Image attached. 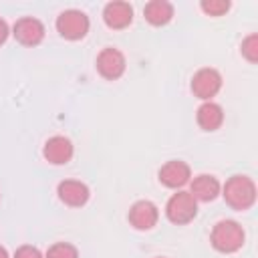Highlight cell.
I'll list each match as a JSON object with an SVG mask.
<instances>
[{
    "label": "cell",
    "instance_id": "1",
    "mask_svg": "<svg viewBox=\"0 0 258 258\" xmlns=\"http://www.w3.org/2000/svg\"><path fill=\"white\" fill-rule=\"evenodd\" d=\"M244 240H246L244 228L238 222H234V220H220L214 226L212 236H210L212 246L218 252H224V254L238 252L244 246Z\"/></svg>",
    "mask_w": 258,
    "mask_h": 258
},
{
    "label": "cell",
    "instance_id": "2",
    "mask_svg": "<svg viewBox=\"0 0 258 258\" xmlns=\"http://www.w3.org/2000/svg\"><path fill=\"white\" fill-rule=\"evenodd\" d=\"M224 200L234 210H248L256 202V185L248 175H232L224 183Z\"/></svg>",
    "mask_w": 258,
    "mask_h": 258
},
{
    "label": "cell",
    "instance_id": "3",
    "mask_svg": "<svg viewBox=\"0 0 258 258\" xmlns=\"http://www.w3.org/2000/svg\"><path fill=\"white\" fill-rule=\"evenodd\" d=\"M165 214L173 224H187L198 214V202L189 191H177L167 200Z\"/></svg>",
    "mask_w": 258,
    "mask_h": 258
},
{
    "label": "cell",
    "instance_id": "4",
    "mask_svg": "<svg viewBox=\"0 0 258 258\" xmlns=\"http://www.w3.org/2000/svg\"><path fill=\"white\" fill-rule=\"evenodd\" d=\"M56 30L67 40H79L89 32V18L81 10H64L56 18Z\"/></svg>",
    "mask_w": 258,
    "mask_h": 258
},
{
    "label": "cell",
    "instance_id": "5",
    "mask_svg": "<svg viewBox=\"0 0 258 258\" xmlns=\"http://www.w3.org/2000/svg\"><path fill=\"white\" fill-rule=\"evenodd\" d=\"M222 89V75L216 69H200L191 79V93L198 99L210 101Z\"/></svg>",
    "mask_w": 258,
    "mask_h": 258
},
{
    "label": "cell",
    "instance_id": "6",
    "mask_svg": "<svg viewBox=\"0 0 258 258\" xmlns=\"http://www.w3.org/2000/svg\"><path fill=\"white\" fill-rule=\"evenodd\" d=\"M12 34H14V38L20 44H24V46H36L44 38V26H42V22L38 18L24 16V18L16 20V24L12 28Z\"/></svg>",
    "mask_w": 258,
    "mask_h": 258
},
{
    "label": "cell",
    "instance_id": "7",
    "mask_svg": "<svg viewBox=\"0 0 258 258\" xmlns=\"http://www.w3.org/2000/svg\"><path fill=\"white\" fill-rule=\"evenodd\" d=\"M97 71L101 73V77H105L109 81L119 79L125 73V56H123V52L113 48V46L103 48L99 52V56H97Z\"/></svg>",
    "mask_w": 258,
    "mask_h": 258
},
{
    "label": "cell",
    "instance_id": "8",
    "mask_svg": "<svg viewBox=\"0 0 258 258\" xmlns=\"http://www.w3.org/2000/svg\"><path fill=\"white\" fill-rule=\"evenodd\" d=\"M157 218H159L157 206L149 200H139L129 210V222L137 230H151L157 224Z\"/></svg>",
    "mask_w": 258,
    "mask_h": 258
},
{
    "label": "cell",
    "instance_id": "9",
    "mask_svg": "<svg viewBox=\"0 0 258 258\" xmlns=\"http://www.w3.org/2000/svg\"><path fill=\"white\" fill-rule=\"evenodd\" d=\"M189 177H191L189 165L181 159H171L159 169V181L165 187H181L189 181Z\"/></svg>",
    "mask_w": 258,
    "mask_h": 258
},
{
    "label": "cell",
    "instance_id": "10",
    "mask_svg": "<svg viewBox=\"0 0 258 258\" xmlns=\"http://www.w3.org/2000/svg\"><path fill=\"white\" fill-rule=\"evenodd\" d=\"M42 155L48 163L52 165H62V163H69L71 157H73V143L71 139L62 137V135H54L50 137L46 143H44V149H42Z\"/></svg>",
    "mask_w": 258,
    "mask_h": 258
},
{
    "label": "cell",
    "instance_id": "11",
    "mask_svg": "<svg viewBox=\"0 0 258 258\" xmlns=\"http://www.w3.org/2000/svg\"><path fill=\"white\" fill-rule=\"evenodd\" d=\"M56 194H58L60 202L71 206V208L85 206L87 200H89V187L83 181H79V179H64V181H60Z\"/></svg>",
    "mask_w": 258,
    "mask_h": 258
},
{
    "label": "cell",
    "instance_id": "12",
    "mask_svg": "<svg viewBox=\"0 0 258 258\" xmlns=\"http://www.w3.org/2000/svg\"><path fill=\"white\" fill-rule=\"evenodd\" d=\"M103 20L109 28H125L133 20V8L127 2H109L103 10Z\"/></svg>",
    "mask_w": 258,
    "mask_h": 258
},
{
    "label": "cell",
    "instance_id": "13",
    "mask_svg": "<svg viewBox=\"0 0 258 258\" xmlns=\"http://www.w3.org/2000/svg\"><path fill=\"white\" fill-rule=\"evenodd\" d=\"M189 194L194 196L196 202H212L218 198L220 194V181L214 177V175H208V173H200L191 179V185H189Z\"/></svg>",
    "mask_w": 258,
    "mask_h": 258
},
{
    "label": "cell",
    "instance_id": "14",
    "mask_svg": "<svg viewBox=\"0 0 258 258\" xmlns=\"http://www.w3.org/2000/svg\"><path fill=\"white\" fill-rule=\"evenodd\" d=\"M196 119H198V125L204 131H216L224 121V111H222V107L218 103L206 101L204 105H200Z\"/></svg>",
    "mask_w": 258,
    "mask_h": 258
},
{
    "label": "cell",
    "instance_id": "15",
    "mask_svg": "<svg viewBox=\"0 0 258 258\" xmlns=\"http://www.w3.org/2000/svg\"><path fill=\"white\" fill-rule=\"evenodd\" d=\"M145 20L153 26H163L173 18V6L167 0H151L143 8Z\"/></svg>",
    "mask_w": 258,
    "mask_h": 258
},
{
    "label": "cell",
    "instance_id": "16",
    "mask_svg": "<svg viewBox=\"0 0 258 258\" xmlns=\"http://www.w3.org/2000/svg\"><path fill=\"white\" fill-rule=\"evenodd\" d=\"M46 258H79V252L69 242H56L46 250Z\"/></svg>",
    "mask_w": 258,
    "mask_h": 258
},
{
    "label": "cell",
    "instance_id": "17",
    "mask_svg": "<svg viewBox=\"0 0 258 258\" xmlns=\"http://www.w3.org/2000/svg\"><path fill=\"white\" fill-rule=\"evenodd\" d=\"M242 54L248 62H256L258 60V34H250L242 40Z\"/></svg>",
    "mask_w": 258,
    "mask_h": 258
},
{
    "label": "cell",
    "instance_id": "18",
    "mask_svg": "<svg viewBox=\"0 0 258 258\" xmlns=\"http://www.w3.org/2000/svg\"><path fill=\"white\" fill-rule=\"evenodd\" d=\"M202 10L210 16H222L224 12H228L230 8V2L228 0H204L202 4Z\"/></svg>",
    "mask_w": 258,
    "mask_h": 258
},
{
    "label": "cell",
    "instance_id": "19",
    "mask_svg": "<svg viewBox=\"0 0 258 258\" xmlns=\"http://www.w3.org/2000/svg\"><path fill=\"white\" fill-rule=\"evenodd\" d=\"M14 258H42L40 250L34 248V246H20L16 252H14Z\"/></svg>",
    "mask_w": 258,
    "mask_h": 258
},
{
    "label": "cell",
    "instance_id": "20",
    "mask_svg": "<svg viewBox=\"0 0 258 258\" xmlns=\"http://www.w3.org/2000/svg\"><path fill=\"white\" fill-rule=\"evenodd\" d=\"M8 24H6V20H2L0 18V44H4L6 42V38H8Z\"/></svg>",
    "mask_w": 258,
    "mask_h": 258
},
{
    "label": "cell",
    "instance_id": "21",
    "mask_svg": "<svg viewBox=\"0 0 258 258\" xmlns=\"http://www.w3.org/2000/svg\"><path fill=\"white\" fill-rule=\"evenodd\" d=\"M0 258H8V252H6L4 246H0Z\"/></svg>",
    "mask_w": 258,
    "mask_h": 258
},
{
    "label": "cell",
    "instance_id": "22",
    "mask_svg": "<svg viewBox=\"0 0 258 258\" xmlns=\"http://www.w3.org/2000/svg\"><path fill=\"white\" fill-rule=\"evenodd\" d=\"M159 258H161V256H159Z\"/></svg>",
    "mask_w": 258,
    "mask_h": 258
}]
</instances>
